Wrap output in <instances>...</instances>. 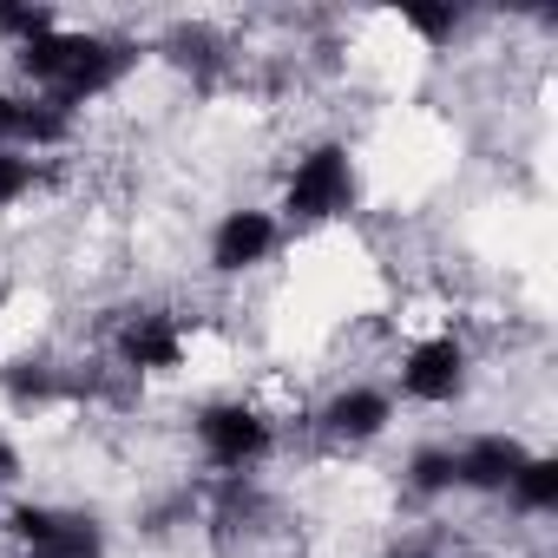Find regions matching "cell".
<instances>
[{"label": "cell", "instance_id": "9a60e30c", "mask_svg": "<svg viewBox=\"0 0 558 558\" xmlns=\"http://www.w3.org/2000/svg\"><path fill=\"white\" fill-rule=\"evenodd\" d=\"M401 27L421 34L427 47H447V40L466 27V8H453V0H440V8H421V0H408V8H401Z\"/></svg>", "mask_w": 558, "mask_h": 558}, {"label": "cell", "instance_id": "30bf717a", "mask_svg": "<svg viewBox=\"0 0 558 558\" xmlns=\"http://www.w3.org/2000/svg\"><path fill=\"white\" fill-rule=\"evenodd\" d=\"M316 427H323V440H336V447H368V440H381V434L395 427V395L375 388V381H349V388H336V395L316 408Z\"/></svg>", "mask_w": 558, "mask_h": 558}, {"label": "cell", "instance_id": "4fadbf2b", "mask_svg": "<svg viewBox=\"0 0 558 558\" xmlns=\"http://www.w3.org/2000/svg\"><path fill=\"white\" fill-rule=\"evenodd\" d=\"M47 158H34V151H0V210H14V204H27L40 184H47Z\"/></svg>", "mask_w": 558, "mask_h": 558}, {"label": "cell", "instance_id": "3957f363", "mask_svg": "<svg viewBox=\"0 0 558 558\" xmlns=\"http://www.w3.org/2000/svg\"><path fill=\"white\" fill-rule=\"evenodd\" d=\"M191 440H197L204 466H217L223 480H243L276 453V421L243 395H217L191 414Z\"/></svg>", "mask_w": 558, "mask_h": 558}, {"label": "cell", "instance_id": "5bb4252c", "mask_svg": "<svg viewBox=\"0 0 558 558\" xmlns=\"http://www.w3.org/2000/svg\"><path fill=\"white\" fill-rule=\"evenodd\" d=\"M60 27V14L53 8H27V0H0V40H8V53H21V47H34L40 34H53Z\"/></svg>", "mask_w": 558, "mask_h": 558}, {"label": "cell", "instance_id": "8992f818", "mask_svg": "<svg viewBox=\"0 0 558 558\" xmlns=\"http://www.w3.org/2000/svg\"><path fill=\"white\" fill-rule=\"evenodd\" d=\"M276 250H283V217L263 210V204H230V210H217V223H210V236H204V263H210L217 276H250V269H263Z\"/></svg>", "mask_w": 558, "mask_h": 558}, {"label": "cell", "instance_id": "5b68a950", "mask_svg": "<svg viewBox=\"0 0 558 558\" xmlns=\"http://www.w3.org/2000/svg\"><path fill=\"white\" fill-rule=\"evenodd\" d=\"M395 388H401V401H414V408H453V401H466V388H473V349L460 342V336H421L408 355H401V368H395Z\"/></svg>", "mask_w": 558, "mask_h": 558}, {"label": "cell", "instance_id": "ba28073f", "mask_svg": "<svg viewBox=\"0 0 558 558\" xmlns=\"http://www.w3.org/2000/svg\"><path fill=\"white\" fill-rule=\"evenodd\" d=\"M73 132H80V112L53 106L40 93H0V151H34V158H47V151L73 145Z\"/></svg>", "mask_w": 558, "mask_h": 558}, {"label": "cell", "instance_id": "ac0fdd59", "mask_svg": "<svg viewBox=\"0 0 558 558\" xmlns=\"http://www.w3.org/2000/svg\"><path fill=\"white\" fill-rule=\"evenodd\" d=\"M8 558H27V551H8Z\"/></svg>", "mask_w": 558, "mask_h": 558}, {"label": "cell", "instance_id": "7a4b0ae2", "mask_svg": "<svg viewBox=\"0 0 558 558\" xmlns=\"http://www.w3.org/2000/svg\"><path fill=\"white\" fill-rule=\"evenodd\" d=\"M355 204H362V165H355L349 138H323L290 165L283 204L276 210H283V223H296V230H323V223L355 217Z\"/></svg>", "mask_w": 558, "mask_h": 558}, {"label": "cell", "instance_id": "2e32d148", "mask_svg": "<svg viewBox=\"0 0 558 558\" xmlns=\"http://www.w3.org/2000/svg\"><path fill=\"white\" fill-rule=\"evenodd\" d=\"M21 480V453H14V440L0 434V486H14Z\"/></svg>", "mask_w": 558, "mask_h": 558}, {"label": "cell", "instance_id": "7c38bea8", "mask_svg": "<svg viewBox=\"0 0 558 558\" xmlns=\"http://www.w3.org/2000/svg\"><path fill=\"white\" fill-rule=\"evenodd\" d=\"M401 486H408V493H421V499L453 493V447H447V440L414 447V453H408V466H401Z\"/></svg>", "mask_w": 558, "mask_h": 558}, {"label": "cell", "instance_id": "52a82bcc", "mask_svg": "<svg viewBox=\"0 0 558 558\" xmlns=\"http://www.w3.org/2000/svg\"><path fill=\"white\" fill-rule=\"evenodd\" d=\"M112 355H119V368H132V375H178L184 355H191V323L171 316V310H138V316L119 323Z\"/></svg>", "mask_w": 558, "mask_h": 558}, {"label": "cell", "instance_id": "e0dca14e", "mask_svg": "<svg viewBox=\"0 0 558 558\" xmlns=\"http://www.w3.org/2000/svg\"><path fill=\"white\" fill-rule=\"evenodd\" d=\"M381 558H434V551H427V545H388Z\"/></svg>", "mask_w": 558, "mask_h": 558}, {"label": "cell", "instance_id": "9c48e42d", "mask_svg": "<svg viewBox=\"0 0 558 558\" xmlns=\"http://www.w3.org/2000/svg\"><path fill=\"white\" fill-rule=\"evenodd\" d=\"M447 447H453V493H506V480L532 453L512 427H480V434L447 440Z\"/></svg>", "mask_w": 558, "mask_h": 558}, {"label": "cell", "instance_id": "8fae6325", "mask_svg": "<svg viewBox=\"0 0 558 558\" xmlns=\"http://www.w3.org/2000/svg\"><path fill=\"white\" fill-rule=\"evenodd\" d=\"M499 499H512V512H525V519H551L558 512V453H525V466L506 480Z\"/></svg>", "mask_w": 558, "mask_h": 558}, {"label": "cell", "instance_id": "277c9868", "mask_svg": "<svg viewBox=\"0 0 558 558\" xmlns=\"http://www.w3.org/2000/svg\"><path fill=\"white\" fill-rule=\"evenodd\" d=\"M0 532H8L14 551H27V558H106V525L93 512H80V506L34 499V506H14Z\"/></svg>", "mask_w": 558, "mask_h": 558}, {"label": "cell", "instance_id": "6da1fadb", "mask_svg": "<svg viewBox=\"0 0 558 558\" xmlns=\"http://www.w3.org/2000/svg\"><path fill=\"white\" fill-rule=\"evenodd\" d=\"M132 66H138V47L119 34H93V27H53L14 53V73L66 112H80L86 99H106Z\"/></svg>", "mask_w": 558, "mask_h": 558}]
</instances>
